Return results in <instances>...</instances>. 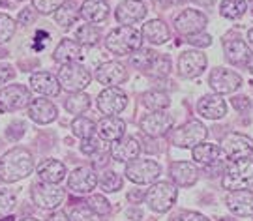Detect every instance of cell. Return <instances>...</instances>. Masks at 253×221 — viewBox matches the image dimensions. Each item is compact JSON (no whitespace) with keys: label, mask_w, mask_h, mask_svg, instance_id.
Masks as SVG:
<instances>
[{"label":"cell","mask_w":253,"mask_h":221,"mask_svg":"<svg viewBox=\"0 0 253 221\" xmlns=\"http://www.w3.org/2000/svg\"><path fill=\"white\" fill-rule=\"evenodd\" d=\"M21 221H38V220H34V218H25V220H21Z\"/></svg>","instance_id":"cell-59"},{"label":"cell","mask_w":253,"mask_h":221,"mask_svg":"<svg viewBox=\"0 0 253 221\" xmlns=\"http://www.w3.org/2000/svg\"><path fill=\"white\" fill-rule=\"evenodd\" d=\"M38 176H40V182L43 184H58L66 176V167L56 159H45L38 167Z\"/></svg>","instance_id":"cell-28"},{"label":"cell","mask_w":253,"mask_h":221,"mask_svg":"<svg viewBox=\"0 0 253 221\" xmlns=\"http://www.w3.org/2000/svg\"><path fill=\"white\" fill-rule=\"evenodd\" d=\"M77 43L79 45H96L101 37V30L94 25H83L79 30H77Z\"/></svg>","instance_id":"cell-36"},{"label":"cell","mask_w":253,"mask_h":221,"mask_svg":"<svg viewBox=\"0 0 253 221\" xmlns=\"http://www.w3.org/2000/svg\"><path fill=\"white\" fill-rule=\"evenodd\" d=\"M34 171V157L27 148H11L0 157V180L4 182H19Z\"/></svg>","instance_id":"cell-1"},{"label":"cell","mask_w":253,"mask_h":221,"mask_svg":"<svg viewBox=\"0 0 253 221\" xmlns=\"http://www.w3.org/2000/svg\"><path fill=\"white\" fill-rule=\"evenodd\" d=\"M0 221H15V218L13 216H6V218H2Z\"/></svg>","instance_id":"cell-58"},{"label":"cell","mask_w":253,"mask_h":221,"mask_svg":"<svg viewBox=\"0 0 253 221\" xmlns=\"http://www.w3.org/2000/svg\"><path fill=\"white\" fill-rule=\"evenodd\" d=\"M88 107H90V96H86L83 92L72 94L66 100V110L72 112V114H83Z\"/></svg>","instance_id":"cell-35"},{"label":"cell","mask_w":253,"mask_h":221,"mask_svg":"<svg viewBox=\"0 0 253 221\" xmlns=\"http://www.w3.org/2000/svg\"><path fill=\"white\" fill-rule=\"evenodd\" d=\"M64 2H66V0H32V6H34L36 11L47 15V13L56 11V9L62 6Z\"/></svg>","instance_id":"cell-45"},{"label":"cell","mask_w":253,"mask_h":221,"mask_svg":"<svg viewBox=\"0 0 253 221\" xmlns=\"http://www.w3.org/2000/svg\"><path fill=\"white\" fill-rule=\"evenodd\" d=\"M195 4H199V6H212L216 0H193Z\"/></svg>","instance_id":"cell-54"},{"label":"cell","mask_w":253,"mask_h":221,"mask_svg":"<svg viewBox=\"0 0 253 221\" xmlns=\"http://www.w3.org/2000/svg\"><path fill=\"white\" fill-rule=\"evenodd\" d=\"M207 68V56L201 51H184L178 58V72L186 79L199 77Z\"/></svg>","instance_id":"cell-16"},{"label":"cell","mask_w":253,"mask_h":221,"mask_svg":"<svg viewBox=\"0 0 253 221\" xmlns=\"http://www.w3.org/2000/svg\"><path fill=\"white\" fill-rule=\"evenodd\" d=\"M103 150H107V147H105V143L101 141L100 137H88V139H83L81 143V152L83 154H86V156H96V154H100V152H103Z\"/></svg>","instance_id":"cell-41"},{"label":"cell","mask_w":253,"mask_h":221,"mask_svg":"<svg viewBox=\"0 0 253 221\" xmlns=\"http://www.w3.org/2000/svg\"><path fill=\"white\" fill-rule=\"evenodd\" d=\"M221 145H223L221 150H223L225 157L233 159V161L248 159L253 154V141L242 133H227Z\"/></svg>","instance_id":"cell-10"},{"label":"cell","mask_w":253,"mask_h":221,"mask_svg":"<svg viewBox=\"0 0 253 221\" xmlns=\"http://www.w3.org/2000/svg\"><path fill=\"white\" fill-rule=\"evenodd\" d=\"M219 221H235V220H231V218H223V220H219Z\"/></svg>","instance_id":"cell-60"},{"label":"cell","mask_w":253,"mask_h":221,"mask_svg":"<svg viewBox=\"0 0 253 221\" xmlns=\"http://www.w3.org/2000/svg\"><path fill=\"white\" fill-rule=\"evenodd\" d=\"M127 105V96L120 88H105L98 96V109L107 116H117Z\"/></svg>","instance_id":"cell-14"},{"label":"cell","mask_w":253,"mask_h":221,"mask_svg":"<svg viewBox=\"0 0 253 221\" xmlns=\"http://www.w3.org/2000/svg\"><path fill=\"white\" fill-rule=\"evenodd\" d=\"M248 39H250V43L253 45V28L250 30V32H248Z\"/></svg>","instance_id":"cell-57"},{"label":"cell","mask_w":253,"mask_h":221,"mask_svg":"<svg viewBox=\"0 0 253 221\" xmlns=\"http://www.w3.org/2000/svg\"><path fill=\"white\" fill-rule=\"evenodd\" d=\"M197 112L205 118L219 120L227 114V103L219 94H208L197 102Z\"/></svg>","instance_id":"cell-21"},{"label":"cell","mask_w":253,"mask_h":221,"mask_svg":"<svg viewBox=\"0 0 253 221\" xmlns=\"http://www.w3.org/2000/svg\"><path fill=\"white\" fill-rule=\"evenodd\" d=\"M34 19H36V15H34L32 8H25V9H21V13L17 15V23L23 25V27H27V25H32V23H34Z\"/></svg>","instance_id":"cell-50"},{"label":"cell","mask_w":253,"mask_h":221,"mask_svg":"<svg viewBox=\"0 0 253 221\" xmlns=\"http://www.w3.org/2000/svg\"><path fill=\"white\" fill-rule=\"evenodd\" d=\"M233 105H235V109H236V110L244 112V110H248L250 107H252V102H250L248 98H244V96H242V98L238 96V98H233Z\"/></svg>","instance_id":"cell-52"},{"label":"cell","mask_w":253,"mask_h":221,"mask_svg":"<svg viewBox=\"0 0 253 221\" xmlns=\"http://www.w3.org/2000/svg\"><path fill=\"white\" fill-rule=\"evenodd\" d=\"M141 129L150 137H162L172 128V116L165 110H152L150 114H145L139 122Z\"/></svg>","instance_id":"cell-13"},{"label":"cell","mask_w":253,"mask_h":221,"mask_svg":"<svg viewBox=\"0 0 253 221\" xmlns=\"http://www.w3.org/2000/svg\"><path fill=\"white\" fill-rule=\"evenodd\" d=\"M227 208L240 218H252L253 216V191L240 189V191H229L225 197Z\"/></svg>","instance_id":"cell-18"},{"label":"cell","mask_w":253,"mask_h":221,"mask_svg":"<svg viewBox=\"0 0 253 221\" xmlns=\"http://www.w3.org/2000/svg\"><path fill=\"white\" fill-rule=\"evenodd\" d=\"M66 199V191L58 184L38 182L32 185V201L43 210H56Z\"/></svg>","instance_id":"cell-6"},{"label":"cell","mask_w":253,"mask_h":221,"mask_svg":"<svg viewBox=\"0 0 253 221\" xmlns=\"http://www.w3.org/2000/svg\"><path fill=\"white\" fill-rule=\"evenodd\" d=\"M30 88L34 92L42 94V96H49V98H54V96L60 94L58 79L49 72H38V74L32 75L30 77Z\"/></svg>","instance_id":"cell-24"},{"label":"cell","mask_w":253,"mask_h":221,"mask_svg":"<svg viewBox=\"0 0 253 221\" xmlns=\"http://www.w3.org/2000/svg\"><path fill=\"white\" fill-rule=\"evenodd\" d=\"M127 216L129 218H141L143 214H141V210H131V212H127Z\"/></svg>","instance_id":"cell-56"},{"label":"cell","mask_w":253,"mask_h":221,"mask_svg":"<svg viewBox=\"0 0 253 221\" xmlns=\"http://www.w3.org/2000/svg\"><path fill=\"white\" fill-rule=\"evenodd\" d=\"M96 79L107 88H117L127 79V72L120 62H103L96 70Z\"/></svg>","instance_id":"cell-19"},{"label":"cell","mask_w":253,"mask_h":221,"mask_svg":"<svg viewBox=\"0 0 253 221\" xmlns=\"http://www.w3.org/2000/svg\"><path fill=\"white\" fill-rule=\"evenodd\" d=\"M143 100V105L148 107L150 110H163L165 107H169V96L165 92H160V90H150V92H145L141 96Z\"/></svg>","instance_id":"cell-33"},{"label":"cell","mask_w":253,"mask_h":221,"mask_svg":"<svg viewBox=\"0 0 253 221\" xmlns=\"http://www.w3.org/2000/svg\"><path fill=\"white\" fill-rule=\"evenodd\" d=\"M193 159L199 165H205V167L221 165L223 159H225V154H223V150L217 147V145L201 143V145H197V147L193 148Z\"/></svg>","instance_id":"cell-23"},{"label":"cell","mask_w":253,"mask_h":221,"mask_svg":"<svg viewBox=\"0 0 253 221\" xmlns=\"http://www.w3.org/2000/svg\"><path fill=\"white\" fill-rule=\"evenodd\" d=\"M19 2H21V0H19Z\"/></svg>","instance_id":"cell-62"},{"label":"cell","mask_w":253,"mask_h":221,"mask_svg":"<svg viewBox=\"0 0 253 221\" xmlns=\"http://www.w3.org/2000/svg\"><path fill=\"white\" fill-rule=\"evenodd\" d=\"M221 184L225 189L240 191V189H252L253 187V161L252 159H240L233 161L223 171Z\"/></svg>","instance_id":"cell-3"},{"label":"cell","mask_w":253,"mask_h":221,"mask_svg":"<svg viewBox=\"0 0 253 221\" xmlns=\"http://www.w3.org/2000/svg\"><path fill=\"white\" fill-rule=\"evenodd\" d=\"M49 221H68V220H66L64 214H56V216H53V218H49Z\"/></svg>","instance_id":"cell-55"},{"label":"cell","mask_w":253,"mask_h":221,"mask_svg":"<svg viewBox=\"0 0 253 221\" xmlns=\"http://www.w3.org/2000/svg\"><path fill=\"white\" fill-rule=\"evenodd\" d=\"M186 41H188V43H191V45H195V47H208L210 43H212V36L199 32V34L188 36V39H186Z\"/></svg>","instance_id":"cell-48"},{"label":"cell","mask_w":253,"mask_h":221,"mask_svg":"<svg viewBox=\"0 0 253 221\" xmlns=\"http://www.w3.org/2000/svg\"><path fill=\"white\" fill-rule=\"evenodd\" d=\"M72 131H73V135H77L79 139L94 137V133H96V124H94L90 118H86V116H77V118L72 122Z\"/></svg>","instance_id":"cell-38"},{"label":"cell","mask_w":253,"mask_h":221,"mask_svg":"<svg viewBox=\"0 0 253 221\" xmlns=\"http://www.w3.org/2000/svg\"><path fill=\"white\" fill-rule=\"evenodd\" d=\"M13 75H15V72H13V68L8 64H0V84H6L8 81H11L13 79Z\"/></svg>","instance_id":"cell-51"},{"label":"cell","mask_w":253,"mask_h":221,"mask_svg":"<svg viewBox=\"0 0 253 221\" xmlns=\"http://www.w3.org/2000/svg\"><path fill=\"white\" fill-rule=\"evenodd\" d=\"M156 56H158V53H154L152 49H139V51H135V53L131 55L129 62H131V66L137 68V70H141V72H148Z\"/></svg>","instance_id":"cell-37"},{"label":"cell","mask_w":253,"mask_h":221,"mask_svg":"<svg viewBox=\"0 0 253 221\" xmlns=\"http://www.w3.org/2000/svg\"><path fill=\"white\" fill-rule=\"evenodd\" d=\"M246 8H248V4H246V0H225L223 4H221V15L227 19H238L242 17L246 13Z\"/></svg>","instance_id":"cell-39"},{"label":"cell","mask_w":253,"mask_h":221,"mask_svg":"<svg viewBox=\"0 0 253 221\" xmlns=\"http://www.w3.org/2000/svg\"><path fill=\"white\" fill-rule=\"evenodd\" d=\"M208 83L214 92L221 96V94H231L238 90L242 86V77L225 68H216V70H212V74L208 77Z\"/></svg>","instance_id":"cell-11"},{"label":"cell","mask_w":253,"mask_h":221,"mask_svg":"<svg viewBox=\"0 0 253 221\" xmlns=\"http://www.w3.org/2000/svg\"><path fill=\"white\" fill-rule=\"evenodd\" d=\"M176 197H178V189L171 182H156L145 193V201L150 206V210L163 214L171 210V206L176 203Z\"/></svg>","instance_id":"cell-5"},{"label":"cell","mask_w":253,"mask_h":221,"mask_svg":"<svg viewBox=\"0 0 253 221\" xmlns=\"http://www.w3.org/2000/svg\"><path fill=\"white\" fill-rule=\"evenodd\" d=\"M96 131H98L101 141L115 143V141L124 137V133H126V122L120 118V116H105V118H101L96 124Z\"/></svg>","instance_id":"cell-22"},{"label":"cell","mask_w":253,"mask_h":221,"mask_svg":"<svg viewBox=\"0 0 253 221\" xmlns=\"http://www.w3.org/2000/svg\"><path fill=\"white\" fill-rule=\"evenodd\" d=\"M13 34H15V21L6 13H0V43H6Z\"/></svg>","instance_id":"cell-42"},{"label":"cell","mask_w":253,"mask_h":221,"mask_svg":"<svg viewBox=\"0 0 253 221\" xmlns=\"http://www.w3.org/2000/svg\"><path fill=\"white\" fill-rule=\"evenodd\" d=\"M162 175V167L154 159H133L126 165V176L133 184H152Z\"/></svg>","instance_id":"cell-7"},{"label":"cell","mask_w":253,"mask_h":221,"mask_svg":"<svg viewBox=\"0 0 253 221\" xmlns=\"http://www.w3.org/2000/svg\"><path fill=\"white\" fill-rule=\"evenodd\" d=\"M207 128L199 120H190L172 133V143L178 148H195L207 139Z\"/></svg>","instance_id":"cell-8"},{"label":"cell","mask_w":253,"mask_h":221,"mask_svg":"<svg viewBox=\"0 0 253 221\" xmlns=\"http://www.w3.org/2000/svg\"><path fill=\"white\" fill-rule=\"evenodd\" d=\"M141 36L145 37L146 41H150L152 45H162L165 41H169L171 32H169V28H167V25L163 23L162 19H154V21H148L143 27Z\"/></svg>","instance_id":"cell-29"},{"label":"cell","mask_w":253,"mask_h":221,"mask_svg":"<svg viewBox=\"0 0 253 221\" xmlns=\"http://www.w3.org/2000/svg\"><path fill=\"white\" fill-rule=\"evenodd\" d=\"M143 43V36L141 32L133 27H118L113 28L109 32L107 39H105V47L113 55H133L135 51L141 49Z\"/></svg>","instance_id":"cell-2"},{"label":"cell","mask_w":253,"mask_h":221,"mask_svg":"<svg viewBox=\"0 0 253 221\" xmlns=\"http://www.w3.org/2000/svg\"><path fill=\"white\" fill-rule=\"evenodd\" d=\"M122 184H124L122 176L118 175V173H115V171H103L98 176V185H100L105 193H115V191H118L122 187Z\"/></svg>","instance_id":"cell-34"},{"label":"cell","mask_w":253,"mask_h":221,"mask_svg":"<svg viewBox=\"0 0 253 221\" xmlns=\"http://www.w3.org/2000/svg\"><path fill=\"white\" fill-rule=\"evenodd\" d=\"M223 53H225L227 60L235 66H246L250 64V60H252V51H250V47L246 45L242 39L225 41Z\"/></svg>","instance_id":"cell-27"},{"label":"cell","mask_w":253,"mask_h":221,"mask_svg":"<svg viewBox=\"0 0 253 221\" xmlns=\"http://www.w3.org/2000/svg\"><path fill=\"white\" fill-rule=\"evenodd\" d=\"M146 15V6L141 0H124L117 8V21L122 23V27L135 25Z\"/></svg>","instance_id":"cell-20"},{"label":"cell","mask_w":253,"mask_h":221,"mask_svg":"<svg viewBox=\"0 0 253 221\" xmlns=\"http://www.w3.org/2000/svg\"><path fill=\"white\" fill-rule=\"evenodd\" d=\"M109 152H111V157H113L115 161L129 163V161H133V159L139 157L141 143H139V139H135V137H122L111 145Z\"/></svg>","instance_id":"cell-17"},{"label":"cell","mask_w":253,"mask_h":221,"mask_svg":"<svg viewBox=\"0 0 253 221\" xmlns=\"http://www.w3.org/2000/svg\"><path fill=\"white\" fill-rule=\"evenodd\" d=\"M79 17V11L75 8L73 2H64L60 8L54 11V21L62 28H70Z\"/></svg>","instance_id":"cell-32"},{"label":"cell","mask_w":253,"mask_h":221,"mask_svg":"<svg viewBox=\"0 0 253 221\" xmlns=\"http://www.w3.org/2000/svg\"><path fill=\"white\" fill-rule=\"evenodd\" d=\"M86 206H88L96 216H107V214L111 212V204H109V201L103 195H90L88 201H86Z\"/></svg>","instance_id":"cell-40"},{"label":"cell","mask_w":253,"mask_h":221,"mask_svg":"<svg viewBox=\"0 0 253 221\" xmlns=\"http://www.w3.org/2000/svg\"><path fill=\"white\" fill-rule=\"evenodd\" d=\"M68 221H101V220L100 216H96L88 206H77V208L72 210Z\"/></svg>","instance_id":"cell-43"},{"label":"cell","mask_w":253,"mask_h":221,"mask_svg":"<svg viewBox=\"0 0 253 221\" xmlns=\"http://www.w3.org/2000/svg\"><path fill=\"white\" fill-rule=\"evenodd\" d=\"M98 185V175L92 167H77L75 171L70 173L68 178V187L73 193L86 195L92 193V189H96Z\"/></svg>","instance_id":"cell-12"},{"label":"cell","mask_w":253,"mask_h":221,"mask_svg":"<svg viewBox=\"0 0 253 221\" xmlns=\"http://www.w3.org/2000/svg\"><path fill=\"white\" fill-rule=\"evenodd\" d=\"M172 221H208V218H205L203 214H197V212H190V210H186V212H180L176 214Z\"/></svg>","instance_id":"cell-49"},{"label":"cell","mask_w":253,"mask_h":221,"mask_svg":"<svg viewBox=\"0 0 253 221\" xmlns=\"http://www.w3.org/2000/svg\"><path fill=\"white\" fill-rule=\"evenodd\" d=\"M56 79H58L60 88L75 94L84 90L90 84L92 75L83 64H79V62H70V64H62V68L58 70Z\"/></svg>","instance_id":"cell-4"},{"label":"cell","mask_w":253,"mask_h":221,"mask_svg":"<svg viewBox=\"0 0 253 221\" xmlns=\"http://www.w3.org/2000/svg\"><path fill=\"white\" fill-rule=\"evenodd\" d=\"M25 131H27L25 122L17 120V122H11V124L8 126V129H6V135H8L11 141H17V139H21L23 135H25Z\"/></svg>","instance_id":"cell-47"},{"label":"cell","mask_w":253,"mask_h":221,"mask_svg":"<svg viewBox=\"0 0 253 221\" xmlns=\"http://www.w3.org/2000/svg\"><path fill=\"white\" fill-rule=\"evenodd\" d=\"M17 204V199L15 195L8 191V189H0V214H8L15 208Z\"/></svg>","instance_id":"cell-46"},{"label":"cell","mask_w":253,"mask_h":221,"mask_svg":"<svg viewBox=\"0 0 253 221\" xmlns=\"http://www.w3.org/2000/svg\"><path fill=\"white\" fill-rule=\"evenodd\" d=\"M30 102H32L30 90L23 84H9L0 90V110H4V112L28 107Z\"/></svg>","instance_id":"cell-9"},{"label":"cell","mask_w":253,"mask_h":221,"mask_svg":"<svg viewBox=\"0 0 253 221\" xmlns=\"http://www.w3.org/2000/svg\"><path fill=\"white\" fill-rule=\"evenodd\" d=\"M53 58L56 62H62V64L77 62L79 58H83V49L75 39H62L54 49Z\"/></svg>","instance_id":"cell-31"},{"label":"cell","mask_w":253,"mask_h":221,"mask_svg":"<svg viewBox=\"0 0 253 221\" xmlns=\"http://www.w3.org/2000/svg\"><path fill=\"white\" fill-rule=\"evenodd\" d=\"M169 173H171L172 182L180 187H191L197 182V176H199L197 169L188 161H174L169 169Z\"/></svg>","instance_id":"cell-25"},{"label":"cell","mask_w":253,"mask_h":221,"mask_svg":"<svg viewBox=\"0 0 253 221\" xmlns=\"http://www.w3.org/2000/svg\"><path fill=\"white\" fill-rule=\"evenodd\" d=\"M79 15L88 23H101L109 15V4L105 0H84Z\"/></svg>","instance_id":"cell-30"},{"label":"cell","mask_w":253,"mask_h":221,"mask_svg":"<svg viewBox=\"0 0 253 221\" xmlns=\"http://www.w3.org/2000/svg\"><path fill=\"white\" fill-rule=\"evenodd\" d=\"M56 114L58 110L49 100H32L28 105V116L36 124H51L56 118Z\"/></svg>","instance_id":"cell-26"},{"label":"cell","mask_w":253,"mask_h":221,"mask_svg":"<svg viewBox=\"0 0 253 221\" xmlns=\"http://www.w3.org/2000/svg\"><path fill=\"white\" fill-rule=\"evenodd\" d=\"M169 70H171V60H169V56H165V55H158L156 58H154V62H152V66H150V74H154V75H167L169 74Z\"/></svg>","instance_id":"cell-44"},{"label":"cell","mask_w":253,"mask_h":221,"mask_svg":"<svg viewBox=\"0 0 253 221\" xmlns=\"http://www.w3.org/2000/svg\"><path fill=\"white\" fill-rule=\"evenodd\" d=\"M174 27L184 36H193L207 27V17L197 9H184L174 17Z\"/></svg>","instance_id":"cell-15"},{"label":"cell","mask_w":253,"mask_h":221,"mask_svg":"<svg viewBox=\"0 0 253 221\" xmlns=\"http://www.w3.org/2000/svg\"><path fill=\"white\" fill-rule=\"evenodd\" d=\"M250 70H252V74H253V62H252V64H250Z\"/></svg>","instance_id":"cell-61"},{"label":"cell","mask_w":253,"mask_h":221,"mask_svg":"<svg viewBox=\"0 0 253 221\" xmlns=\"http://www.w3.org/2000/svg\"><path fill=\"white\" fill-rule=\"evenodd\" d=\"M127 201L133 204H139L141 201H145V193L143 191H139V189H133V191H129L127 193Z\"/></svg>","instance_id":"cell-53"}]
</instances>
